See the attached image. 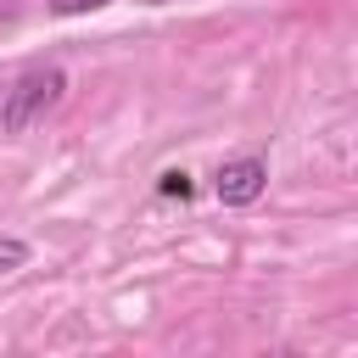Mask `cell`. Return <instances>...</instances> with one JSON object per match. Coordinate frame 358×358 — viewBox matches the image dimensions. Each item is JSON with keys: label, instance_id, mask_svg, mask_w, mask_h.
Here are the masks:
<instances>
[{"label": "cell", "instance_id": "cell-2", "mask_svg": "<svg viewBox=\"0 0 358 358\" xmlns=\"http://www.w3.org/2000/svg\"><path fill=\"white\" fill-rule=\"evenodd\" d=\"M263 190H268V162H263V157H229V162H218V173H213V196H218L224 207H252Z\"/></svg>", "mask_w": 358, "mask_h": 358}, {"label": "cell", "instance_id": "cell-1", "mask_svg": "<svg viewBox=\"0 0 358 358\" xmlns=\"http://www.w3.org/2000/svg\"><path fill=\"white\" fill-rule=\"evenodd\" d=\"M62 90H67V78H62L56 67H34V73H22V78L6 90L0 129H6V134H28V129L45 123V112L62 101Z\"/></svg>", "mask_w": 358, "mask_h": 358}, {"label": "cell", "instance_id": "cell-5", "mask_svg": "<svg viewBox=\"0 0 358 358\" xmlns=\"http://www.w3.org/2000/svg\"><path fill=\"white\" fill-rule=\"evenodd\" d=\"M106 0H50V11L56 17H78V11H101Z\"/></svg>", "mask_w": 358, "mask_h": 358}, {"label": "cell", "instance_id": "cell-3", "mask_svg": "<svg viewBox=\"0 0 358 358\" xmlns=\"http://www.w3.org/2000/svg\"><path fill=\"white\" fill-rule=\"evenodd\" d=\"M28 263V241H17V235H0V280L6 274H17Z\"/></svg>", "mask_w": 358, "mask_h": 358}, {"label": "cell", "instance_id": "cell-4", "mask_svg": "<svg viewBox=\"0 0 358 358\" xmlns=\"http://www.w3.org/2000/svg\"><path fill=\"white\" fill-rule=\"evenodd\" d=\"M157 190H162V196H179V201H185V196H190L196 185H190V173H185V168H168V173L157 179Z\"/></svg>", "mask_w": 358, "mask_h": 358}, {"label": "cell", "instance_id": "cell-6", "mask_svg": "<svg viewBox=\"0 0 358 358\" xmlns=\"http://www.w3.org/2000/svg\"><path fill=\"white\" fill-rule=\"evenodd\" d=\"M140 6H162V0H140Z\"/></svg>", "mask_w": 358, "mask_h": 358}]
</instances>
